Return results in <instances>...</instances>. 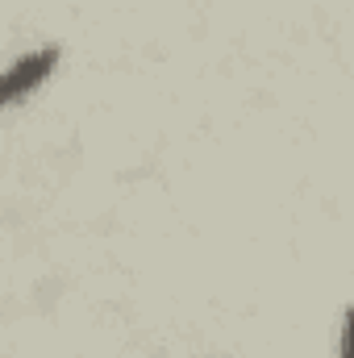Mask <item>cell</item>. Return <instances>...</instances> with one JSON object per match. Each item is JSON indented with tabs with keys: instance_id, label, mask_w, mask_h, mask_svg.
Wrapping results in <instances>:
<instances>
[{
	"instance_id": "obj_1",
	"label": "cell",
	"mask_w": 354,
	"mask_h": 358,
	"mask_svg": "<svg viewBox=\"0 0 354 358\" xmlns=\"http://www.w3.org/2000/svg\"><path fill=\"white\" fill-rule=\"evenodd\" d=\"M59 46H38V50H29V55H21L8 71H4V84H0V100L8 104V108H17L25 96H34V92L42 88L46 80H50V71L59 67Z\"/></svg>"
},
{
	"instance_id": "obj_2",
	"label": "cell",
	"mask_w": 354,
	"mask_h": 358,
	"mask_svg": "<svg viewBox=\"0 0 354 358\" xmlns=\"http://www.w3.org/2000/svg\"><path fill=\"white\" fill-rule=\"evenodd\" d=\"M338 358H354V304H346L342 313V338H338Z\"/></svg>"
}]
</instances>
